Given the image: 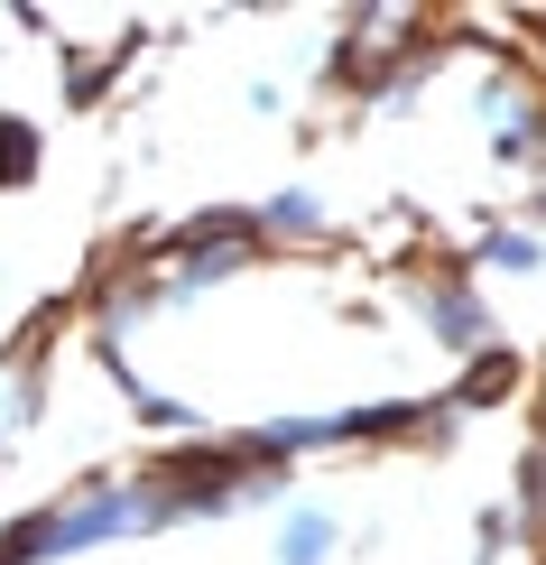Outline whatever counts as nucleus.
I'll use <instances>...</instances> for the list:
<instances>
[{"instance_id": "obj_1", "label": "nucleus", "mask_w": 546, "mask_h": 565, "mask_svg": "<svg viewBox=\"0 0 546 565\" xmlns=\"http://www.w3.org/2000/svg\"><path fill=\"white\" fill-rule=\"evenodd\" d=\"M463 111H472V130H482V149H491V168H546V75L537 65H482L463 93Z\"/></svg>"}, {"instance_id": "obj_2", "label": "nucleus", "mask_w": 546, "mask_h": 565, "mask_svg": "<svg viewBox=\"0 0 546 565\" xmlns=\"http://www.w3.org/2000/svg\"><path fill=\"white\" fill-rule=\"evenodd\" d=\"M408 316H417V334L436 343L445 362H482V352H501V306H491V288H472L454 260L408 269Z\"/></svg>"}, {"instance_id": "obj_3", "label": "nucleus", "mask_w": 546, "mask_h": 565, "mask_svg": "<svg viewBox=\"0 0 546 565\" xmlns=\"http://www.w3.org/2000/svg\"><path fill=\"white\" fill-rule=\"evenodd\" d=\"M250 223H259L269 250H324L334 242V195L306 185V177H288V185H269V195L250 204Z\"/></svg>"}, {"instance_id": "obj_4", "label": "nucleus", "mask_w": 546, "mask_h": 565, "mask_svg": "<svg viewBox=\"0 0 546 565\" xmlns=\"http://www.w3.org/2000/svg\"><path fill=\"white\" fill-rule=\"evenodd\" d=\"M454 269L472 288H491V278H546V223H482L454 250Z\"/></svg>"}, {"instance_id": "obj_5", "label": "nucleus", "mask_w": 546, "mask_h": 565, "mask_svg": "<svg viewBox=\"0 0 546 565\" xmlns=\"http://www.w3.org/2000/svg\"><path fill=\"white\" fill-rule=\"evenodd\" d=\"M343 556V510H324V501H278L269 510V565H334Z\"/></svg>"}]
</instances>
